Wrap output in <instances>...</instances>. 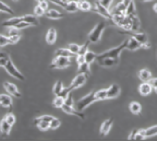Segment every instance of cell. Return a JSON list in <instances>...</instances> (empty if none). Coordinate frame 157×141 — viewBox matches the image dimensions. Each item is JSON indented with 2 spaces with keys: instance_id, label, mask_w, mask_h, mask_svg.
<instances>
[{
  "instance_id": "cell-1",
  "label": "cell",
  "mask_w": 157,
  "mask_h": 141,
  "mask_svg": "<svg viewBox=\"0 0 157 141\" xmlns=\"http://www.w3.org/2000/svg\"><path fill=\"white\" fill-rule=\"evenodd\" d=\"M127 44H128V40H125L124 42H123V44L119 45V46L116 47V48L107 50V52H105L104 54L96 55V60L103 59V58H115V59H119V55H120V53H122V50L124 49V48H127Z\"/></svg>"
},
{
  "instance_id": "cell-2",
  "label": "cell",
  "mask_w": 157,
  "mask_h": 141,
  "mask_svg": "<svg viewBox=\"0 0 157 141\" xmlns=\"http://www.w3.org/2000/svg\"><path fill=\"white\" fill-rule=\"evenodd\" d=\"M96 96H95V92H91L90 94H87L86 96H83L81 100H78L76 102V109L78 112H83L88 105H91L92 103L96 102Z\"/></svg>"
},
{
  "instance_id": "cell-3",
  "label": "cell",
  "mask_w": 157,
  "mask_h": 141,
  "mask_svg": "<svg viewBox=\"0 0 157 141\" xmlns=\"http://www.w3.org/2000/svg\"><path fill=\"white\" fill-rule=\"evenodd\" d=\"M105 26H106L105 23L101 22L94 27L93 31H92V32L90 33V35H88V41H90V43H97L98 41L101 40V34H103V31H104V29H105Z\"/></svg>"
},
{
  "instance_id": "cell-4",
  "label": "cell",
  "mask_w": 157,
  "mask_h": 141,
  "mask_svg": "<svg viewBox=\"0 0 157 141\" xmlns=\"http://www.w3.org/2000/svg\"><path fill=\"white\" fill-rule=\"evenodd\" d=\"M5 69L7 70V72L10 74V76L14 77L15 79H19V80H21V81H23V80L25 79L24 76H23V74L21 73L17 68H15V66L13 65V62L11 61L10 58H8L7 64H6V66H5Z\"/></svg>"
},
{
  "instance_id": "cell-5",
  "label": "cell",
  "mask_w": 157,
  "mask_h": 141,
  "mask_svg": "<svg viewBox=\"0 0 157 141\" xmlns=\"http://www.w3.org/2000/svg\"><path fill=\"white\" fill-rule=\"evenodd\" d=\"M71 65V61L68 57H62V56H57L56 59L50 65V68H67Z\"/></svg>"
},
{
  "instance_id": "cell-6",
  "label": "cell",
  "mask_w": 157,
  "mask_h": 141,
  "mask_svg": "<svg viewBox=\"0 0 157 141\" xmlns=\"http://www.w3.org/2000/svg\"><path fill=\"white\" fill-rule=\"evenodd\" d=\"M85 82H86V74L85 73H80L73 79V81H72L70 88H71L72 90L78 89V88H81L82 85H84Z\"/></svg>"
},
{
  "instance_id": "cell-7",
  "label": "cell",
  "mask_w": 157,
  "mask_h": 141,
  "mask_svg": "<svg viewBox=\"0 0 157 141\" xmlns=\"http://www.w3.org/2000/svg\"><path fill=\"white\" fill-rule=\"evenodd\" d=\"M95 12L99 13L101 15H103V17L107 18V19H113V15H111V13L109 12V10H108L107 8H105L104 6H101V3L98 2H95V5H94V8H92Z\"/></svg>"
},
{
  "instance_id": "cell-8",
  "label": "cell",
  "mask_w": 157,
  "mask_h": 141,
  "mask_svg": "<svg viewBox=\"0 0 157 141\" xmlns=\"http://www.w3.org/2000/svg\"><path fill=\"white\" fill-rule=\"evenodd\" d=\"M3 87H5L6 91L9 94H11V95H13V96H15V97H19V99L22 97V94L20 93V91L17 90L15 84L10 83V82H5V83H3Z\"/></svg>"
},
{
  "instance_id": "cell-9",
  "label": "cell",
  "mask_w": 157,
  "mask_h": 141,
  "mask_svg": "<svg viewBox=\"0 0 157 141\" xmlns=\"http://www.w3.org/2000/svg\"><path fill=\"white\" fill-rule=\"evenodd\" d=\"M133 37H134L135 40L140 43L142 46H144L145 48H150L151 45H150V43H148V38H147V35L145 34V33L136 32L134 35H133Z\"/></svg>"
},
{
  "instance_id": "cell-10",
  "label": "cell",
  "mask_w": 157,
  "mask_h": 141,
  "mask_svg": "<svg viewBox=\"0 0 157 141\" xmlns=\"http://www.w3.org/2000/svg\"><path fill=\"white\" fill-rule=\"evenodd\" d=\"M61 109L66 113V114H69V115H75V116H78L80 118L84 119L85 118V116H84L83 114H82V112H78V109H74L73 106H69V105H66L63 104L61 106Z\"/></svg>"
},
{
  "instance_id": "cell-11",
  "label": "cell",
  "mask_w": 157,
  "mask_h": 141,
  "mask_svg": "<svg viewBox=\"0 0 157 141\" xmlns=\"http://www.w3.org/2000/svg\"><path fill=\"white\" fill-rule=\"evenodd\" d=\"M120 94V88L118 84H111L107 89V99H116Z\"/></svg>"
},
{
  "instance_id": "cell-12",
  "label": "cell",
  "mask_w": 157,
  "mask_h": 141,
  "mask_svg": "<svg viewBox=\"0 0 157 141\" xmlns=\"http://www.w3.org/2000/svg\"><path fill=\"white\" fill-rule=\"evenodd\" d=\"M11 127H12V126H11V125H10L5 118L0 121V132H1L2 137L9 136L10 131H11Z\"/></svg>"
},
{
  "instance_id": "cell-13",
  "label": "cell",
  "mask_w": 157,
  "mask_h": 141,
  "mask_svg": "<svg viewBox=\"0 0 157 141\" xmlns=\"http://www.w3.org/2000/svg\"><path fill=\"white\" fill-rule=\"evenodd\" d=\"M152 90H153V87L150 84V82H143L140 85V88H139V92H140V94L143 95V96L148 95V94L152 92Z\"/></svg>"
},
{
  "instance_id": "cell-14",
  "label": "cell",
  "mask_w": 157,
  "mask_h": 141,
  "mask_svg": "<svg viewBox=\"0 0 157 141\" xmlns=\"http://www.w3.org/2000/svg\"><path fill=\"white\" fill-rule=\"evenodd\" d=\"M118 60L119 59H115V58H103V59H98L97 61L103 67H113L118 64Z\"/></svg>"
},
{
  "instance_id": "cell-15",
  "label": "cell",
  "mask_w": 157,
  "mask_h": 141,
  "mask_svg": "<svg viewBox=\"0 0 157 141\" xmlns=\"http://www.w3.org/2000/svg\"><path fill=\"white\" fill-rule=\"evenodd\" d=\"M142 45L135 40L134 37L131 36L130 38H128V44H127V48L129 50H136L139 48H141Z\"/></svg>"
},
{
  "instance_id": "cell-16",
  "label": "cell",
  "mask_w": 157,
  "mask_h": 141,
  "mask_svg": "<svg viewBox=\"0 0 157 141\" xmlns=\"http://www.w3.org/2000/svg\"><path fill=\"white\" fill-rule=\"evenodd\" d=\"M45 17L48 18V19H61L62 17H63V14H62L61 12H58L57 10H55V9H48V10L45 11Z\"/></svg>"
},
{
  "instance_id": "cell-17",
  "label": "cell",
  "mask_w": 157,
  "mask_h": 141,
  "mask_svg": "<svg viewBox=\"0 0 157 141\" xmlns=\"http://www.w3.org/2000/svg\"><path fill=\"white\" fill-rule=\"evenodd\" d=\"M113 119H107V120H105L103 123V125H101V136H106V135L110 131L111 129V126H113Z\"/></svg>"
},
{
  "instance_id": "cell-18",
  "label": "cell",
  "mask_w": 157,
  "mask_h": 141,
  "mask_svg": "<svg viewBox=\"0 0 157 141\" xmlns=\"http://www.w3.org/2000/svg\"><path fill=\"white\" fill-rule=\"evenodd\" d=\"M125 9H127V6L123 5V2H120L113 8V10L110 13L111 15H123L125 14Z\"/></svg>"
},
{
  "instance_id": "cell-19",
  "label": "cell",
  "mask_w": 157,
  "mask_h": 141,
  "mask_svg": "<svg viewBox=\"0 0 157 141\" xmlns=\"http://www.w3.org/2000/svg\"><path fill=\"white\" fill-rule=\"evenodd\" d=\"M56 38H57L56 30H55L54 27H50L46 34V42L48 43V44H54V43L56 42Z\"/></svg>"
},
{
  "instance_id": "cell-20",
  "label": "cell",
  "mask_w": 157,
  "mask_h": 141,
  "mask_svg": "<svg viewBox=\"0 0 157 141\" xmlns=\"http://www.w3.org/2000/svg\"><path fill=\"white\" fill-rule=\"evenodd\" d=\"M0 105H2L3 107H11L12 105L11 96H9L8 94H0Z\"/></svg>"
},
{
  "instance_id": "cell-21",
  "label": "cell",
  "mask_w": 157,
  "mask_h": 141,
  "mask_svg": "<svg viewBox=\"0 0 157 141\" xmlns=\"http://www.w3.org/2000/svg\"><path fill=\"white\" fill-rule=\"evenodd\" d=\"M22 21L29 23V25H35V26L39 24V22H38V20H37L36 15H32V14H27V15H24V17H22Z\"/></svg>"
},
{
  "instance_id": "cell-22",
  "label": "cell",
  "mask_w": 157,
  "mask_h": 141,
  "mask_svg": "<svg viewBox=\"0 0 157 141\" xmlns=\"http://www.w3.org/2000/svg\"><path fill=\"white\" fill-rule=\"evenodd\" d=\"M56 56H62V57H75L76 55L74 53L70 52L69 49H66V48H59V49L56 50Z\"/></svg>"
},
{
  "instance_id": "cell-23",
  "label": "cell",
  "mask_w": 157,
  "mask_h": 141,
  "mask_svg": "<svg viewBox=\"0 0 157 141\" xmlns=\"http://www.w3.org/2000/svg\"><path fill=\"white\" fill-rule=\"evenodd\" d=\"M22 21V18H11L9 20H6L2 22V26H9V27H14L19 22Z\"/></svg>"
},
{
  "instance_id": "cell-24",
  "label": "cell",
  "mask_w": 157,
  "mask_h": 141,
  "mask_svg": "<svg viewBox=\"0 0 157 141\" xmlns=\"http://www.w3.org/2000/svg\"><path fill=\"white\" fill-rule=\"evenodd\" d=\"M139 77H140V80H142L143 82H148L152 79V73H151L150 70L142 69L139 73Z\"/></svg>"
},
{
  "instance_id": "cell-25",
  "label": "cell",
  "mask_w": 157,
  "mask_h": 141,
  "mask_svg": "<svg viewBox=\"0 0 157 141\" xmlns=\"http://www.w3.org/2000/svg\"><path fill=\"white\" fill-rule=\"evenodd\" d=\"M125 15H128V17H133V15H136L135 3L133 2V1H131V2L127 6V9H125Z\"/></svg>"
},
{
  "instance_id": "cell-26",
  "label": "cell",
  "mask_w": 157,
  "mask_h": 141,
  "mask_svg": "<svg viewBox=\"0 0 157 141\" xmlns=\"http://www.w3.org/2000/svg\"><path fill=\"white\" fill-rule=\"evenodd\" d=\"M129 108H130L131 113L132 114H140L141 111H142V106H141L140 103H137V102H132V103H130V106H129Z\"/></svg>"
},
{
  "instance_id": "cell-27",
  "label": "cell",
  "mask_w": 157,
  "mask_h": 141,
  "mask_svg": "<svg viewBox=\"0 0 157 141\" xmlns=\"http://www.w3.org/2000/svg\"><path fill=\"white\" fill-rule=\"evenodd\" d=\"M83 56H84V60L87 64H92V62L96 60V54L93 52H90V50H86Z\"/></svg>"
},
{
  "instance_id": "cell-28",
  "label": "cell",
  "mask_w": 157,
  "mask_h": 141,
  "mask_svg": "<svg viewBox=\"0 0 157 141\" xmlns=\"http://www.w3.org/2000/svg\"><path fill=\"white\" fill-rule=\"evenodd\" d=\"M145 132V138H151V137H154L157 135V126H152L150 128L144 129Z\"/></svg>"
},
{
  "instance_id": "cell-29",
  "label": "cell",
  "mask_w": 157,
  "mask_h": 141,
  "mask_svg": "<svg viewBox=\"0 0 157 141\" xmlns=\"http://www.w3.org/2000/svg\"><path fill=\"white\" fill-rule=\"evenodd\" d=\"M68 12H76L78 10V3L76 2H67L66 7H64Z\"/></svg>"
},
{
  "instance_id": "cell-30",
  "label": "cell",
  "mask_w": 157,
  "mask_h": 141,
  "mask_svg": "<svg viewBox=\"0 0 157 141\" xmlns=\"http://www.w3.org/2000/svg\"><path fill=\"white\" fill-rule=\"evenodd\" d=\"M95 96L97 101H104L107 99V89L99 90V91L95 92Z\"/></svg>"
},
{
  "instance_id": "cell-31",
  "label": "cell",
  "mask_w": 157,
  "mask_h": 141,
  "mask_svg": "<svg viewBox=\"0 0 157 141\" xmlns=\"http://www.w3.org/2000/svg\"><path fill=\"white\" fill-rule=\"evenodd\" d=\"M78 9L82 11H90L92 10V5L88 1H80L78 2Z\"/></svg>"
},
{
  "instance_id": "cell-32",
  "label": "cell",
  "mask_w": 157,
  "mask_h": 141,
  "mask_svg": "<svg viewBox=\"0 0 157 141\" xmlns=\"http://www.w3.org/2000/svg\"><path fill=\"white\" fill-rule=\"evenodd\" d=\"M0 11H1V12L8 13V14H14V11H13L9 6L3 3L2 1H0Z\"/></svg>"
},
{
  "instance_id": "cell-33",
  "label": "cell",
  "mask_w": 157,
  "mask_h": 141,
  "mask_svg": "<svg viewBox=\"0 0 157 141\" xmlns=\"http://www.w3.org/2000/svg\"><path fill=\"white\" fill-rule=\"evenodd\" d=\"M78 71L81 72V73L90 74V64L84 61L83 64L78 65Z\"/></svg>"
},
{
  "instance_id": "cell-34",
  "label": "cell",
  "mask_w": 157,
  "mask_h": 141,
  "mask_svg": "<svg viewBox=\"0 0 157 141\" xmlns=\"http://www.w3.org/2000/svg\"><path fill=\"white\" fill-rule=\"evenodd\" d=\"M64 104V99L61 96H59V95H56L54 100V106L55 107H58V108H61V106Z\"/></svg>"
},
{
  "instance_id": "cell-35",
  "label": "cell",
  "mask_w": 157,
  "mask_h": 141,
  "mask_svg": "<svg viewBox=\"0 0 157 141\" xmlns=\"http://www.w3.org/2000/svg\"><path fill=\"white\" fill-rule=\"evenodd\" d=\"M60 125H61V121L59 120L58 118H55L54 117V119L49 123V128L50 129H57Z\"/></svg>"
},
{
  "instance_id": "cell-36",
  "label": "cell",
  "mask_w": 157,
  "mask_h": 141,
  "mask_svg": "<svg viewBox=\"0 0 157 141\" xmlns=\"http://www.w3.org/2000/svg\"><path fill=\"white\" fill-rule=\"evenodd\" d=\"M63 89V87H62V83L61 81H57L56 83H55V87H54V93L55 95H58L60 92H61V90Z\"/></svg>"
},
{
  "instance_id": "cell-37",
  "label": "cell",
  "mask_w": 157,
  "mask_h": 141,
  "mask_svg": "<svg viewBox=\"0 0 157 141\" xmlns=\"http://www.w3.org/2000/svg\"><path fill=\"white\" fill-rule=\"evenodd\" d=\"M80 47H81L80 45L74 44V43H71V44H69V48H68V49L70 50V52L74 53L75 55H78V50H80Z\"/></svg>"
},
{
  "instance_id": "cell-38",
  "label": "cell",
  "mask_w": 157,
  "mask_h": 141,
  "mask_svg": "<svg viewBox=\"0 0 157 141\" xmlns=\"http://www.w3.org/2000/svg\"><path fill=\"white\" fill-rule=\"evenodd\" d=\"M37 127L39 128V130L42 131H45L47 129H49V123L48 121H44V120H40L37 125Z\"/></svg>"
},
{
  "instance_id": "cell-39",
  "label": "cell",
  "mask_w": 157,
  "mask_h": 141,
  "mask_svg": "<svg viewBox=\"0 0 157 141\" xmlns=\"http://www.w3.org/2000/svg\"><path fill=\"white\" fill-rule=\"evenodd\" d=\"M71 91H72V89L70 87H69V88H63V89L61 90V92H60L58 95H59V96L63 97V99L66 100V97L68 96L69 94H70V92H71Z\"/></svg>"
},
{
  "instance_id": "cell-40",
  "label": "cell",
  "mask_w": 157,
  "mask_h": 141,
  "mask_svg": "<svg viewBox=\"0 0 157 141\" xmlns=\"http://www.w3.org/2000/svg\"><path fill=\"white\" fill-rule=\"evenodd\" d=\"M143 139H145L144 129H140V130L136 131V134H135V137H134V140H143Z\"/></svg>"
},
{
  "instance_id": "cell-41",
  "label": "cell",
  "mask_w": 157,
  "mask_h": 141,
  "mask_svg": "<svg viewBox=\"0 0 157 141\" xmlns=\"http://www.w3.org/2000/svg\"><path fill=\"white\" fill-rule=\"evenodd\" d=\"M5 119L8 121V123H9L10 125H11V126H13V125H14V123H15V116L13 114H7L5 116Z\"/></svg>"
},
{
  "instance_id": "cell-42",
  "label": "cell",
  "mask_w": 157,
  "mask_h": 141,
  "mask_svg": "<svg viewBox=\"0 0 157 141\" xmlns=\"http://www.w3.org/2000/svg\"><path fill=\"white\" fill-rule=\"evenodd\" d=\"M10 44L9 43V37L5 36V35H1L0 34V46H6V45Z\"/></svg>"
},
{
  "instance_id": "cell-43",
  "label": "cell",
  "mask_w": 157,
  "mask_h": 141,
  "mask_svg": "<svg viewBox=\"0 0 157 141\" xmlns=\"http://www.w3.org/2000/svg\"><path fill=\"white\" fill-rule=\"evenodd\" d=\"M29 26H31L29 23L24 22V21H21V22L17 23V24L15 25L14 27L17 29V30H22V29H25V27H29Z\"/></svg>"
},
{
  "instance_id": "cell-44",
  "label": "cell",
  "mask_w": 157,
  "mask_h": 141,
  "mask_svg": "<svg viewBox=\"0 0 157 141\" xmlns=\"http://www.w3.org/2000/svg\"><path fill=\"white\" fill-rule=\"evenodd\" d=\"M34 13H35V15H36V17H42V15H44L45 11L43 10L39 6H36V7H35V9H34Z\"/></svg>"
},
{
  "instance_id": "cell-45",
  "label": "cell",
  "mask_w": 157,
  "mask_h": 141,
  "mask_svg": "<svg viewBox=\"0 0 157 141\" xmlns=\"http://www.w3.org/2000/svg\"><path fill=\"white\" fill-rule=\"evenodd\" d=\"M88 44H90V41H88V42H86L85 44L83 45V46L80 47V50H78V55H84V54H85V52H86V50H87Z\"/></svg>"
},
{
  "instance_id": "cell-46",
  "label": "cell",
  "mask_w": 157,
  "mask_h": 141,
  "mask_svg": "<svg viewBox=\"0 0 157 141\" xmlns=\"http://www.w3.org/2000/svg\"><path fill=\"white\" fill-rule=\"evenodd\" d=\"M113 1V0H98V2L101 3V6H104L105 8H107V9H109V7H110Z\"/></svg>"
},
{
  "instance_id": "cell-47",
  "label": "cell",
  "mask_w": 157,
  "mask_h": 141,
  "mask_svg": "<svg viewBox=\"0 0 157 141\" xmlns=\"http://www.w3.org/2000/svg\"><path fill=\"white\" fill-rule=\"evenodd\" d=\"M20 41V35H13V36H9V43L10 44H17Z\"/></svg>"
},
{
  "instance_id": "cell-48",
  "label": "cell",
  "mask_w": 157,
  "mask_h": 141,
  "mask_svg": "<svg viewBox=\"0 0 157 141\" xmlns=\"http://www.w3.org/2000/svg\"><path fill=\"white\" fill-rule=\"evenodd\" d=\"M49 1L52 2V3H55V5L59 6V7H62V8H64L67 5V2H64L63 0H49Z\"/></svg>"
},
{
  "instance_id": "cell-49",
  "label": "cell",
  "mask_w": 157,
  "mask_h": 141,
  "mask_svg": "<svg viewBox=\"0 0 157 141\" xmlns=\"http://www.w3.org/2000/svg\"><path fill=\"white\" fill-rule=\"evenodd\" d=\"M38 6H39L40 8H42V9H43L44 11L48 10V2H47L46 0H42V1H39Z\"/></svg>"
},
{
  "instance_id": "cell-50",
  "label": "cell",
  "mask_w": 157,
  "mask_h": 141,
  "mask_svg": "<svg viewBox=\"0 0 157 141\" xmlns=\"http://www.w3.org/2000/svg\"><path fill=\"white\" fill-rule=\"evenodd\" d=\"M17 34H19V30H17L15 27H10L9 31H8V35L9 36H13V35H17Z\"/></svg>"
},
{
  "instance_id": "cell-51",
  "label": "cell",
  "mask_w": 157,
  "mask_h": 141,
  "mask_svg": "<svg viewBox=\"0 0 157 141\" xmlns=\"http://www.w3.org/2000/svg\"><path fill=\"white\" fill-rule=\"evenodd\" d=\"M8 56L6 55V56H3V57L0 58V67H5L6 64H7V60H8Z\"/></svg>"
},
{
  "instance_id": "cell-52",
  "label": "cell",
  "mask_w": 157,
  "mask_h": 141,
  "mask_svg": "<svg viewBox=\"0 0 157 141\" xmlns=\"http://www.w3.org/2000/svg\"><path fill=\"white\" fill-rule=\"evenodd\" d=\"M148 82L153 88H157V78H152Z\"/></svg>"
},
{
  "instance_id": "cell-53",
  "label": "cell",
  "mask_w": 157,
  "mask_h": 141,
  "mask_svg": "<svg viewBox=\"0 0 157 141\" xmlns=\"http://www.w3.org/2000/svg\"><path fill=\"white\" fill-rule=\"evenodd\" d=\"M136 131H137V129H134V130L131 132L130 136L128 137V139H129V140H134V137H135V134H136Z\"/></svg>"
},
{
  "instance_id": "cell-54",
  "label": "cell",
  "mask_w": 157,
  "mask_h": 141,
  "mask_svg": "<svg viewBox=\"0 0 157 141\" xmlns=\"http://www.w3.org/2000/svg\"><path fill=\"white\" fill-rule=\"evenodd\" d=\"M131 1H132V0H122V2H123V5H124V6H128L129 3L131 2Z\"/></svg>"
},
{
  "instance_id": "cell-55",
  "label": "cell",
  "mask_w": 157,
  "mask_h": 141,
  "mask_svg": "<svg viewBox=\"0 0 157 141\" xmlns=\"http://www.w3.org/2000/svg\"><path fill=\"white\" fill-rule=\"evenodd\" d=\"M153 10H154V11H155V12H156V13H157V3H155V5H154V6H153Z\"/></svg>"
},
{
  "instance_id": "cell-56",
  "label": "cell",
  "mask_w": 157,
  "mask_h": 141,
  "mask_svg": "<svg viewBox=\"0 0 157 141\" xmlns=\"http://www.w3.org/2000/svg\"><path fill=\"white\" fill-rule=\"evenodd\" d=\"M68 2H76V3H78V2H80V0H68Z\"/></svg>"
},
{
  "instance_id": "cell-57",
  "label": "cell",
  "mask_w": 157,
  "mask_h": 141,
  "mask_svg": "<svg viewBox=\"0 0 157 141\" xmlns=\"http://www.w3.org/2000/svg\"><path fill=\"white\" fill-rule=\"evenodd\" d=\"M3 56H6V54H5V53L0 52V58H1V57H3Z\"/></svg>"
},
{
  "instance_id": "cell-58",
  "label": "cell",
  "mask_w": 157,
  "mask_h": 141,
  "mask_svg": "<svg viewBox=\"0 0 157 141\" xmlns=\"http://www.w3.org/2000/svg\"><path fill=\"white\" fill-rule=\"evenodd\" d=\"M140 1H151V0H140Z\"/></svg>"
},
{
  "instance_id": "cell-59",
  "label": "cell",
  "mask_w": 157,
  "mask_h": 141,
  "mask_svg": "<svg viewBox=\"0 0 157 141\" xmlns=\"http://www.w3.org/2000/svg\"><path fill=\"white\" fill-rule=\"evenodd\" d=\"M154 90H155V92L157 93V88H154Z\"/></svg>"
},
{
  "instance_id": "cell-60",
  "label": "cell",
  "mask_w": 157,
  "mask_h": 141,
  "mask_svg": "<svg viewBox=\"0 0 157 141\" xmlns=\"http://www.w3.org/2000/svg\"><path fill=\"white\" fill-rule=\"evenodd\" d=\"M63 1H64V2H68V0H63Z\"/></svg>"
},
{
  "instance_id": "cell-61",
  "label": "cell",
  "mask_w": 157,
  "mask_h": 141,
  "mask_svg": "<svg viewBox=\"0 0 157 141\" xmlns=\"http://www.w3.org/2000/svg\"><path fill=\"white\" fill-rule=\"evenodd\" d=\"M36 1H38V2H39V1H42V0H36Z\"/></svg>"
},
{
  "instance_id": "cell-62",
  "label": "cell",
  "mask_w": 157,
  "mask_h": 141,
  "mask_svg": "<svg viewBox=\"0 0 157 141\" xmlns=\"http://www.w3.org/2000/svg\"><path fill=\"white\" fill-rule=\"evenodd\" d=\"M14 1H17V0H14Z\"/></svg>"
}]
</instances>
